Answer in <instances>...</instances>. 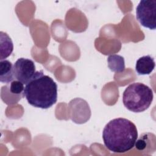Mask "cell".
I'll list each match as a JSON object with an SVG mask.
<instances>
[{"label": "cell", "mask_w": 156, "mask_h": 156, "mask_svg": "<svg viewBox=\"0 0 156 156\" xmlns=\"http://www.w3.org/2000/svg\"><path fill=\"white\" fill-rule=\"evenodd\" d=\"M1 60L8 57L13 50V45L11 38L5 32H1Z\"/></svg>", "instance_id": "9c48e42d"}, {"label": "cell", "mask_w": 156, "mask_h": 156, "mask_svg": "<svg viewBox=\"0 0 156 156\" xmlns=\"http://www.w3.org/2000/svg\"><path fill=\"white\" fill-rule=\"evenodd\" d=\"M12 63L7 60L0 62V81L9 83L15 80Z\"/></svg>", "instance_id": "ba28073f"}, {"label": "cell", "mask_w": 156, "mask_h": 156, "mask_svg": "<svg viewBox=\"0 0 156 156\" xmlns=\"http://www.w3.org/2000/svg\"><path fill=\"white\" fill-rule=\"evenodd\" d=\"M23 94L32 106L47 109L57 102V85L43 71H36L26 84Z\"/></svg>", "instance_id": "7a4b0ae2"}, {"label": "cell", "mask_w": 156, "mask_h": 156, "mask_svg": "<svg viewBox=\"0 0 156 156\" xmlns=\"http://www.w3.org/2000/svg\"><path fill=\"white\" fill-rule=\"evenodd\" d=\"M136 16L140 23L151 30L156 29V0H141L136 8Z\"/></svg>", "instance_id": "277c9868"}, {"label": "cell", "mask_w": 156, "mask_h": 156, "mask_svg": "<svg viewBox=\"0 0 156 156\" xmlns=\"http://www.w3.org/2000/svg\"><path fill=\"white\" fill-rule=\"evenodd\" d=\"M9 90H10V92L13 94L20 95V96L21 95L24 96V94H23L24 90V83L19 80H14L13 81L10 82Z\"/></svg>", "instance_id": "8fae6325"}, {"label": "cell", "mask_w": 156, "mask_h": 156, "mask_svg": "<svg viewBox=\"0 0 156 156\" xmlns=\"http://www.w3.org/2000/svg\"><path fill=\"white\" fill-rule=\"evenodd\" d=\"M155 139V136L153 133H144L141 135L140 138L136 140L135 142V147L140 151H144L146 153L147 152H151V149L154 151L155 148L151 147V145L155 146V140H152Z\"/></svg>", "instance_id": "52a82bcc"}, {"label": "cell", "mask_w": 156, "mask_h": 156, "mask_svg": "<svg viewBox=\"0 0 156 156\" xmlns=\"http://www.w3.org/2000/svg\"><path fill=\"white\" fill-rule=\"evenodd\" d=\"M152 90L146 85L135 82L130 84L122 94V102L129 110L140 113L147 110L153 101Z\"/></svg>", "instance_id": "3957f363"}, {"label": "cell", "mask_w": 156, "mask_h": 156, "mask_svg": "<svg viewBox=\"0 0 156 156\" xmlns=\"http://www.w3.org/2000/svg\"><path fill=\"white\" fill-rule=\"evenodd\" d=\"M155 66L154 58L149 55H144L137 60L135 70L139 75H148L153 71Z\"/></svg>", "instance_id": "8992f818"}, {"label": "cell", "mask_w": 156, "mask_h": 156, "mask_svg": "<svg viewBox=\"0 0 156 156\" xmlns=\"http://www.w3.org/2000/svg\"><path fill=\"white\" fill-rule=\"evenodd\" d=\"M13 70L15 79L26 85L35 73V65L30 59L20 58L13 64Z\"/></svg>", "instance_id": "5b68a950"}, {"label": "cell", "mask_w": 156, "mask_h": 156, "mask_svg": "<svg viewBox=\"0 0 156 156\" xmlns=\"http://www.w3.org/2000/svg\"><path fill=\"white\" fill-rule=\"evenodd\" d=\"M137 138L138 131L135 124L123 118L110 121L102 132L105 146L115 153H124L131 150Z\"/></svg>", "instance_id": "6da1fadb"}, {"label": "cell", "mask_w": 156, "mask_h": 156, "mask_svg": "<svg viewBox=\"0 0 156 156\" xmlns=\"http://www.w3.org/2000/svg\"><path fill=\"white\" fill-rule=\"evenodd\" d=\"M108 66L112 71L121 73L125 69V64L124 57L117 55L112 54L107 58Z\"/></svg>", "instance_id": "30bf717a"}]
</instances>
